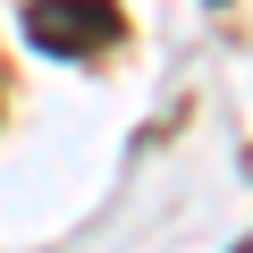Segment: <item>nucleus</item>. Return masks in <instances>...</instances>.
I'll list each match as a JSON object with an SVG mask.
<instances>
[{"mask_svg":"<svg viewBox=\"0 0 253 253\" xmlns=\"http://www.w3.org/2000/svg\"><path fill=\"white\" fill-rule=\"evenodd\" d=\"M126 34L118 0H26V42L42 59H101Z\"/></svg>","mask_w":253,"mask_h":253,"instance_id":"1","label":"nucleus"},{"mask_svg":"<svg viewBox=\"0 0 253 253\" xmlns=\"http://www.w3.org/2000/svg\"><path fill=\"white\" fill-rule=\"evenodd\" d=\"M211 9H219V0H211Z\"/></svg>","mask_w":253,"mask_h":253,"instance_id":"2","label":"nucleus"}]
</instances>
